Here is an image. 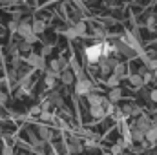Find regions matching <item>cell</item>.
I'll return each mask as SVG.
<instances>
[{
	"label": "cell",
	"mask_w": 157,
	"mask_h": 155,
	"mask_svg": "<svg viewBox=\"0 0 157 155\" xmlns=\"http://www.w3.org/2000/svg\"><path fill=\"white\" fill-rule=\"evenodd\" d=\"M104 53V47L102 46H91V47H86V59L91 62V64H95V62H99L101 60V55Z\"/></svg>",
	"instance_id": "1"
},
{
	"label": "cell",
	"mask_w": 157,
	"mask_h": 155,
	"mask_svg": "<svg viewBox=\"0 0 157 155\" xmlns=\"http://www.w3.org/2000/svg\"><path fill=\"white\" fill-rule=\"evenodd\" d=\"M75 91H77V95H88L91 91V82L86 78H80L75 86Z\"/></svg>",
	"instance_id": "2"
},
{
	"label": "cell",
	"mask_w": 157,
	"mask_h": 155,
	"mask_svg": "<svg viewBox=\"0 0 157 155\" xmlns=\"http://www.w3.org/2000/svg\"><path fill=\"white\" fill-rule=\"evenodd\" d=\"M28 64L37 68V70H44V57L42 55H35V53H29L28 55Z\"/></svg>",
	"instance_id": "3"
},
{
	"label": "cell",
	"mask_w": 157,
	"mask_h": 155,
	"mask_svg": "<svg viewBox=\"0 0 157 155\" xmlns=\"http://www.w3.org/2000/svg\"><path fill=\"white\" fill-rule=\"evenodd\" d=\"M152 126H154V124H152L150 117L143 115V117H139V119H137V130H141V131H144V133H146Z\"/></svg>",
	"instance_id": "4"
},
{
	"label": "cell",
	"mask_w": 157,
	"mask_h": 155,
	"mask_svg": "<svg viewBox=\"0 0 157 155\" xmlns=\"http://www.w3.org/2000/svg\"><path fill=\"white\" fill-rule=\"evenodd\" d=\"M66 68H68V62L64 59H57V60L51 62V70L55 73H62V71H66Z\"/></svg>",
	"instance_id": "5"
},
{
	"label": "cell",
	"mask_w": 157,
	"mask_h": 155,
	"mask_svg": "<svg viewBox=\"0 0 157 155\" xmlns=\"http://www.w3.org/2000/svg\"><path fill=\"white\" fill-rule=\"evenodd\" d=\"M90 113L95 119H102V117L106 115V108L102 104H95V106H90Z\"/></svg>",
	"instance_id": "6"
},
{
	"label": "cell",
	"mask_w": 157,
	"mask_h": 155,
	"mask_svg": "<svg viewBox=\"0 0 157 155\" xmlns=\"http://www.w3.org/2000/svg\"><path fill=\"white\" fill-rule=\"evenodd\" d=\"M22 39H26L28 35H31L33 33V28H31V24H28V22H20L18 24V31H17Z\"/></svg>",
	"instance_id": "7"
},
{
	"label": "cell",
	"mask_w": 157,
	"mask_h": 155,
	"mask_svg": "<svg viewBox=\"0 0 157 155\" xmlns=\"http://www.w3.org/2000/svg\"><path fill=\"white\" fill-rule=\"evenodd\" d=\"M144 137H146V141H148V142H152V144L157 142V126H155V124H154L146 133H144Z\"/></svg>",
	"instance_id": "8"
},
{
	"label": "cell",
	"mask_w": 157,
	"mask_h": 155,
	"mask_svg": "<svg viewBox=\"0 0 157 155\" xmlns=\"http://www.w3.org/2000/svg\"><path fill=\"white\" fill-rule=\"evenodd\" d=\"M88 102H90V106L102 104V102H104V97H101V95H97V93H88Z\"/></svg>",
	"instance_id": "9"
},
{
	"label": "cell",
	"mask_w": 157,
	"mask_h": 155,
	"mask_svg": "<svg viewBox=\"0 0 157 155\" xmlns=\"http://www.w3.org/2000/svg\"><path fill=\"white\" fill-rule=\"evenodd\" d=\"M128 78H130V84L135 86V88H143V86H144V80H143L141 75H130Z\"/></svg>",
	"instance_id": "10"
},
{
	"label": "cell",
	"mask_w": 157,
	"mask_h": 155,
	"mask_svg": "<svg viewBox=\"0 0 157 155\" xmlns=\"http://www.w3.org/2000/svg\"><path fill=\"white\" fill-rule=\"evenodd\" d=\"M57 75H59V73H55L53 70L46 73V86H48V88H53V84H55V80H57Z\"/></svg>",
	"instance_id": "11"
},
{
	"label": "cell",
	"mask_w": 157,
	"mask_h": 155,
	"mask_svg": "<svg viewBox=\"0 0 157 155\" xmlns=\"http://www.w3.org/2000/svg\"><path fill=\"white\" fill-rule=\"evenodd\" d=\"M31 28H33V33L39 35V33H42V31L46 29V24H44V20H35V22L31 24Z\"/></svg>",
	"instance_id": "12"
},
{
	"label": "cell",
	"mask_w": 157,
	"mask_h": 155,
	"mask_svg": "<svg viewBox=\"0 0 157 155\" xmlns=\"http://www.w3.org/2000/svg\"><path fill=\"white\" fill-rule=\"evenodd\" d=\"M121 97H122L121 89H119V88H112V91H110V95H108L110 102H117V100H121Z\"/></svg>",
	"instance_id": "13"
},
{
	"label": "cell",
	"mask_w": 157,
	"mask_h": 155,
	"mask_svg": "<svg viewBox=\"0 0 157 155\" xmlns=\"http://www.w3.org/2000/svg\"><path fill=\"white\" fill-rule=\"evenodd\" d=\"M124 73H126V66H124L122 62H117V64L113 66V75H117L119 78H122Z\"/></svg>",
	"instance_id": "14"
},
{
	"label": "cell",
	"mask_w": 157,
	"mask_h": 155,
	"mask_svg": "<svg viewBox=\"0 0 157 155\" xmlns=\"http://www.w3.org/2000/svg\"><path fill=\"white\" fill-rule=\"evenodd\" d=\"M144 139H146V137H144V131H141V130H137V128H135V130L132 131V141H137V142H143Z\"/></svg>",
	"instance_id": "15"
},
{
	"label": "cell",
	"mask_w": 157,
	"mask_h": 155,
	"mask_svg": "<svg viewBox=\"0 0 157 155\" xmlns=\"http://www.w3.org/2000/svg\"><path fill=\"white\" fill-rule=\"evenodd\" d=\"M39 135H40L42 141H49V139H51V131H49L46 126H40L39 128Z\"/></svg>",
	"instance_id": "16"
},
{
	"label": "cell",
	"mask_w": 157,
	"mask_h": 155,
	"mask_svg": "<svg viewBox=\"0 0 157 155\" xmlns=\"http://www.w3.org/2000/svg\"><path fill=\"white\" fill-rule=\"evenodd\" d=\"M119 82H121V78L117 75H110L108 80H106V84H108V88H119Z\"/></svg>",
	"instance_id": "17"
},
{
	"label": "cell",
	"mask_w": 157,
	"mask_h": 155,
	"mask_svg": "<svg viewBox=\"0 0 157 155\" xmlns=\"http://www.w3.org/2000/svg\"><path fill=\"white\" fill-rule=\"evenodd\" d=\"M60 80H62L64 84H71V82H73V73H71V71H68V70H66V71H62Z\"/></svg>",
	"instance_id": "18"
},
{
	"label": "cell",
	"mask_w": 157,
	"mask_h": 155,
	"mask_svg": "<svg viewBox=\"0 0 157 155\" xmlns=\"http://www.w3.org/2000/svg\"><path fill=\"white\" fill-rule=\"evenodd\" d=\"M49 100L53 102V104H57V106H64V102H62V97L55 91V93H51V97H49Z\"/></svg>",
	"instance_id": "19"
},
{
	"label": "cell",
	"mask_w": 157,
	"mask_h": 155,
	"mask_svg": "<svg viewBox=\"0 0 157 155\" xmlns=\"http://www.w3.org/2000/svg\"><path fill=\"white\" fill-rule=\"evenodd\" d=\"M139 75L143 77V80H144V84H146V82H150V80L154 78V75H152L150 71H144V70H141V73H139Z\"/></svg>",
	"instance_id": "20"
},
{
	"label": "cell",
	"mask_w": 157,
	"mask_h": 155,
	"mask_svg": "<svg viewBox=\"0 0 157 155\" xmlns=\"http://www.w3.org/2000/svg\"><path fill=\"white\" fill-rule=\"evenodd\" d=\"M9 31H11V33H17V31H18V22H17V20L9 22Z\"/></svg>",
	"instance_id": "21"
},
{
	"label": "cell",
	"mask_w": 157,
	"mask_h": 155,
	"mask_svg": "<svg viewBox=\"0 0 157 155\" xmlns=\"http://www.w3.org/2000/svg\"><path fill=\"white\" fill-rule=\"evenodd\" d=\"M70 148H71V153H78V152H80V144H78L75 139H73V144H71Z\"/></svg>",
	"instance_id": "22"
},
{
	"label": "cell",
	"mask_w": 157,
	"mask_h": 155,
	"mask_svg": "<svg viewBox=\"0 0 157 155\" xmlns=\"http://www.w3.org/2000/svg\"><path fill=\"white\" fill-rule=\"evenodd\" d=\"M6 102H7V95H6L4 91H0V108L6 106Z\"/></svg>",
	"instance_id": "23"
},
{
	"label": "cell",
	"mask_w": 157,
	"mask_h": 155,
	"mask_svg": "<svg viewBox=\"0 0 157 155\" xmlns=\"http://www.w3.org/2000/svg\"><path fill=\"white\" fill-rule=\"evenodd\" d=\"M24 40H26L28 44H33V42H37V35H35V33H31V35H28Z\"/></svg>",
	"instance_id": "24"
},
{
	"label": "cell",
	"mask_w": 157,
	"mask_h": 155,
	"mask_svg": "<svg viewBox=\"0 0 157 155\" xmlns=\"http://www.w3.org/2000/svg\"><path fill=\"white\" fill-rule=\"evenodd\" d=\"M122 153V146H119V144H115L113 148H112V155H119Z\"/></svg>",
	"instance_id": "25"
},
{
	"label": "cell",
	"mask_w": 157,
	"mask_h": 155,
	"mask_svg": "<svg viewBox=\"0 0 157 155\" xmlns=\"http://www.w3.org/2000/svg\"><path fill=\"white\" fill-rule=\"evenodd\" d=\"M148 29H155V17L148 18Z\"/></svg>",
	"instance_id": "26"
},
{
	"label": "cell",
	"mask_w": 157,
	"mask_h": 155,
	"mask_svg": "<svg viewBox=\"0 0 157 155\" xmlns=\"http://www.w3.org/2000/svg\"><path fill=\"white\" fill-rule=\"evenodd\" d=\"M29 47H31V44H28V42L24 40V44L20 46V51H29Z\"/></svg>",
	"instance_id": "27"
},
{
	"label": "cell",
	"mask_w": 157,
	"mask_h": 155,
	"mask_svg": "<svg viewBox=\"0 0 157 155\" xmlns=\"http://www.w3.org/2000/svg\"><path fill=\"white\" fill-rule=\"evenodd\" d=\"M132 110H133L132 106H124V110H122V113H124V115H132Z\"/></svg>",
	"instance_id": "28"
},
{
	"label": "cell",
	"mask_w": 157,
	"mask_h": 155,
	"mask_svg": "<svg viewBox=\"0 0 157 155\" xmlns=\"http://www.w3.org/2000/svg\"><path fill=\"white\" fill-rule=\"evenodd\" d=\"M150 99H152L154 102H157V89H152V91H150Z\"/></svg>",
	"instance_id": "29"
},
{
	"label": "cell",
	"mask_w": 157,
	"mask_h": 155,
	"mask_svg": "<svg viewBox=\"0 0 157 155\" xmlns=\"http://www.w3.org/2000/svg\"><path fill=\"white\" fill-rule=\"evenodd\" d=\"M84 29H86V28H84V24H78V26H77V33H78V35H84Z\"/></svg>",
	"instance_id": "30"
},
{
	"label": "cell",
	"mask_w": 157,
	"mask_h": 155,
	"mask_svg": "<svg viewBox=\"0 0 157 155\" xmlns=\"http://www.w3.org/2000/svg\"><path fill=\"white\" fill-rule=\"evenodd\" d=\"M49 53H51V46H46V47L42 49V57H44V55H49Z\"/></svg>",
	"instance_id": "31"
},
{
	"label": "cell",
	"mask_w": 157,
	"mask_h": 155,
	"mask_svg": "<svg viewBox=\"0 0 157 155\" xmlns=\"http://www.w3.org/2000/svg\"><path fill=\"white\" fill-rule=\"evenodd\" d=\"M49 113H48V112H42V113H40V119H42V120H49Z\"/></svg>",
	"instance_id": "32"
},
{
	"label": "cell",
	"mask_w": 157,
	"mask_h": 155,
	"mask_svg": "<svg viewBox=\"0 0 157 155\" xmlns=\"http://www.w3.org/2000/svg\"><path fill=\"white\" fill-rule=\"evenodd\" d=\"M2 155H13V148H9V146H7V148L4 150V153H2Z\"/></svg>",
	"instance_id": "33"
},
{
	"label": "cell",
	"mask_w": 157,
	"mask_h": 155,
	"mask_svg": "<svg viewBox=\"0 0 157 155\" xmlns=\"http://www.w3.org/2000/svg\"><path fill=\"white\" fill-rule=\"evenodd\" d=\"M155 80H157V71H155Z\"/></svg>",
	"instance_id": "34"
},
{
	"label": "cell",
	"mask_w": 157,
	"mask_h": 155,
	"mask_svg": "<svg viewBox=\"0 0 157 155\" xmlns=\"http://www.w3.org/2000/svg\"><path fill=\"white\" fill-rule=\"evenodd\" d=\"M104 155H108V153H104Z\"/></svg>",
	"instance_id": "35"
},
{
	"label": "cell",
	"mask_w": 157,
	"mask_h": 155,
	"mask_svg": "<svg viewBox=\"0 0 157 155\" xmlns=\"http://www.w3.org/2000/svg\"><path fill=\"white\" fill-rule=\"evenodd\" d=\"M119 155H122V153H119Z\"/></svg>",
	"instance_id": "36"
}]
</instances>
